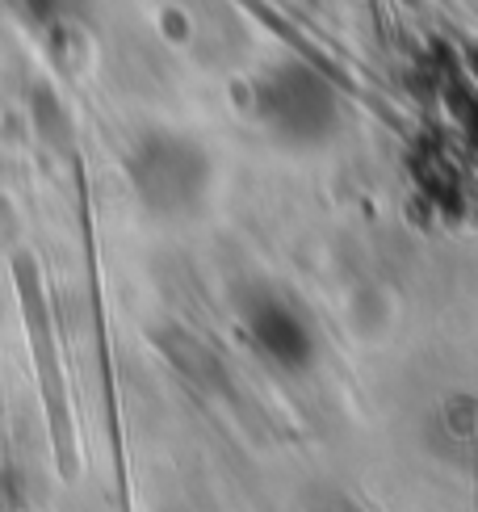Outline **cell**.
<instances>
[{
	"mask_svg": "<svg viewBox=\"0 0 478 512\" xmlns=\"http://www.w3.org/2000/svg\"><path fill=\"white\" fill-rule=\"evenodd\" d=\"M248 328L256 336V345L265 349L273 361H281V366H307L311 361V332L307 324H302V315L281 303V298H260V303L252 307L248 315Z\"/></svg>",
	"mask_w": 478,
	"mask_h": 512,
	"instance_id": "3957f363",
	"label": "cell"
},
{
	"mask_svg": "<svg viewBox=\"0 0 478 512\" xmlns=\"http://www.w3.org/2000/svg\"><path fill=\"white\" fill-rule=\"evenodd\" d=\"M256 114L273 135L290 143H315L336 126V93L328 80L302 63H281L256 89Z\"/></svg>",
	"mask_w": 478,
	"mask_h": 512,
	"instance_id": "7a4b0ae2",
	"label": "cell"
},
{
	"mask_svg": "<svg viewBox=\"0 0 478 512\" xmlns=\"http://www.w3.org/2000/svg\"><path fill=\"white\" fill-rule=\"evenodd\" d=\"M210 160L185 135H147L130 152V181L147 210L156 215H181L206 194Z\"/></svg>",
	"mask_w": 478,
	"mask_h": 512,
	"instance_id": "6da1fadb",
	"label": "cell"
}]
</instances>
